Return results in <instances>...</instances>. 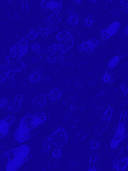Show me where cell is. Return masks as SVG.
Here are the masks:
<instances>
[{
    "instance_id": "obj_1",
    "label": "cell",
    "mask_w": 128,
    "mask_h": 171,
    "mask_svg": "<svg viewBox=\"0 0 128 171\" xmlns=\"http://www.w3.org/2000/svg\"><path fill=\"white\" fill-rule=\"evenodd\" d=\"M46 119V114L41 111H35L24 116L14 133L15 140L23 142L30 138L33 131L44 123Z\"/></svg>"
},
{
    "instance_id": "obj_2",
    "label": "cell",
    "mask_w": 128,
    "mask_h": 171,
    "mask_svg": "<svg viewBox=\"0 0 128 171\" xmlns=\"http://www.w3.org/2000/svg\"><path fill=\"white\" fill-rule=\"evenodd\" d=\"M30 152V148L27 145H21L14 149L7 150L4 156L9 158L6 170L15 171L18 170L27 160Z\"/></svg>"
},
{
    "instance_id": "obj_3",
    "label": "cell",
    "mask_w": 128,
    "mask_h": 171,
    "mask_svg": "<svg viewBox=\"0 0 128 171\" xmlns=\"http://www.w3.org/2000/svg\"><path fill=\"white\" fill-rule=\"evenodd\" d=\"M68 135L65 129L62 127H59L56 131L48 137L46 140L43 146V151L47 153L51 150L52 146L63 147L67 143Z\"/></svg>"
},
{
    "instance_id": "obj_4",
    "label": "cell",
    "mask_w": 128,
    "mask_h": 171,
    "mask_svg": "<svg viewBox=\"0 0 128 171\" xmlns=\"http://www.w3.org/2000/svg\"><path fill=\"white\" fill-rule=\"evenodd\" d=\"M29 38L28 36L23 37L19 42L15 44L10 50V55L12 58H21L27 53Z\"/></svg>"
},
{
    "instance_id": "obj_5",
    "label": "cell",
    "mask_w": 128,
    "mask_h": 171,
    "mask_svg": "<svg viewBox=\"0 0 128 171\" xmlns=\"http://www.w3.org/2000/svg\"><path fill=\"white\" fill-rule=\"evenodd\" d=\"M125 123H122V124H120L119 123L113 140L111 142V144H110V146H111L113 149H116L118 147V145H119L120 142L123 140L125 136Z\"/></svg>"
},
{
    "instance_id": "obj_6",
    "label": "cell",
    "mask_w": 128,
    "mask_h": 171,
    "mask_svg": "<svg viewBox=\"0 0 128 171\" xmlns=\"http://www.w3.org/2000/svg\"><path fill=\"white\" fill-rule=\"evenodd\" d=\"M120 26V23L118 22H114L108 27L105 28V29L102 30L101 31V34H102V37L103 39H109L111 36H113V35H115V33L118 31L119 29Z\"/></svg>"
},
{
    "instance_id": "obj_7",
    "label": "cell",
    "mask_w": 128,
    "mask_h": 171,
    "mask_svg": "<svg viewBox=\"0 0 128 171\" xmlns=\"http://www.w3.org/2000/svg\"><path fill=\"white\" fill-rule=\"evenodd\" d=\"M61 4H62V2L60 1H43L41 2L42 9H53V14L58 16L59 15L60 11H61Z\"/></svg>"
},
{
    "instance_id": "obj_8",
    "label": "cell",
    "mask_w": 128,
    "mask_h": 171,
    "mask_svg": "<svg viewBox=\"0 0 128 171\" xmlns=\"http://www.w3.org/2000/svg\"><path fill=\"white\" fill-rule=\"evenodd\" d=\"M14 121V117L12 115H9L5 119L1 120V122H0V133H1V137L6 136L9 133L11 125L12 124Z\"/></svg>"
},
{
    "instance_id": "obj_9",
    "label": "cell",
    "mask_w": 128,
    "mask_h": 171,
    "mask_svg": "<svg viewBox=\"0 0 128 171\" xmlns=\"http://www.w3.org/2000/svg\"><path fill=\"white\" fill-rule=\"evenodd\" d=\"M98 44V41L97 39H91V40L86 41V42L79 44L78 50L79 51H91L94 49L96 46Z\"/></svg>"
},
{
    "instance_id": "obj_10",
    "label": "cell",
    "mask_w": 128,
    "mask_h": 171,
    "mask_svg": "<svg viewBox=\"0 0 128 171\" xmlns=\"http://www.w3.org/2000/svg\"><path fill=\"white\" fill-rule=\"evenodd\" d=\"M22 101H23V96L21 95H17L13 101L10 103L8 109L11 111H17L21 108Z\"/></svg>"
},
{
    "instance_id": "obj_11",
    "label": "cell",
    "mask_w": 128,
    "mask_h": 171,
    "mask_svg": "<svg viewBox=\"0 0 128 171\" xmlns=\"http://www.w3.org/2000/svg\"><path fill=\"white\" fill-rule=\"evenodd\" d=\"M128 166V158H121L120 160H115L113 163V167L117 170H125Z\"/></svg>"
},
{
    "instance_id": "obj_12",
    "label": "cell",
    "mask_w": 128,
    "mask_h": 171,
    "mask_svg": "<svg viewBox=\"0 0 128 171\" xmlns=\"http://www.w3.org/2000/svg\"><path fill=\"white\" fill-rule=\"evenodd\" d=\"M31 104L37 108H42L46 105V101L44 95H39L31 100Z\"/></svg>"
},
{
    "instance_id": "obj_13",
    "label": "cell",
    "mask_w": 128,
    "mask_h": 171,
    "mask_svg": "<svg viewBox=\"0 0 128 171\" xmlns=\"http://www.w3.org/2000/svg\"><path fill=\"white\" fill-rule=\"evenodd\" d=\"M48 50L51 53L54 54L56 55V54H62L65 53V49L64 44H56V45H52L48 48Z\"/></svg>"
},
{
    "instance_id": "obj_14",
    "label": "cell",
    "mask_w": 128,
    "mask_h": 171,
    "mask_svg": "<svg viewBox=\"0 0 128 171\" xmlns=\"http://www.w3.org/2000/svg\"><path fill=\"white\" fill-rule=\"evenodd\" d=\"M43 31H44V28L42 27H35L33 28L32 29L30 30V31L28 34V37L29 38V39H36L39 35H42Z\"/></svg>"
},
{
    "instance_id": "obj_15",
    "label": "cell",
    "mask_w": 128,
    "mask_h": 171,
    "mask_svg": "<svg viewBox=\"0 0 128 171\" xmlns=\"http://www.w3.org/2000/svg\"><path fill=\"white\" fill-rule=\"evenodd\" d=\"M11 69L9 66H6V65H1V76H0V79H1V83H3L6 79L9 76V73H10Z\"/></svg>"
},
{
    "instance_id": "obj_16",
    "label": "cell",
    "mask_w": 128,
    "mask_h": 171,
    "mask_svg": "<svg viewBox=\"0 0 128 171\" xmlns=\"http://www.w3.org/2000/svg\"><path fill=\"white\" fill-rule=\"evenodd\" d=\"M73 36L69 32L67 31H62L58 33L56 36L57 40L58 41H68L69 39H72Z\"/></svg>"
},
{
    "instance_id": "obj_17",
    "label": "cell",
    "mask_w": 128,
    "mask_h": 171,
    "mask_svg": "<svg viewBox=\"0 0 128 171\" xmlns=\"http://www.w3.org/2000/svg\"><path fill=\"white\" fill-rule=\"evenodd\" d=\"M61 95H62L61 90L58 89V88H54L51 91L48 96H49V99L51 101H57L61 98Z\"/></svg>"
},
{
    "instance_id": "obj_18",
    "label": "cell",
    "mask_w": 128,
    "mask_h": 171,
    "mask_svg": "<svg viewBox=\"0 0 128 171\" xmlns=\"http://www.w3.org/2000/svg\"><path fill=\"white\" fill-rule=\"evenodd\" d=\"M24 68V63L20 62V61H17V62L12 64V66H11L10 69L13 72L17 73L21 71Z\"/></svg>"
},
{
    "instance_id": "obj_19",
    "label": "cell",
    "mask_w": 128,
    "mask_h": 171,
    "mask_svg": "<svg viewBox=\"0 0 128 171\" xmlns=\"http://www.w3.org/2000/svg\"><path fill=\"white\" fill-rule=\"evenodd\" d=\"M113 113V106H109L106 109V111H105V113L103 114V118L107 121H110V119L112 118Z\"/></svg>"
},
{
    "instance_id": "obj_20",
    "label": "cell",
    "mask_w": 128,
    "mask_h": 171,
    "mask_svg": "<svg viewBox=\"0 0 128 171\" xmlns=\"http://www.w3.org/2000/svg\"><path fill=\"white\" fill-rule=\"evenodd\" d=\"M56 30V26L55 25H49V26H46V28H44V31H43L42 36H45L48 35V34H51L53 31H55Z\"/></svg>"
},
{
    "instance_id": "obj_21",
    "label": "cell",
    "mask_w": 128,
    "mask_h": 171,
    "mask_svg": "<svg viewBox=\"0 0 128 171\" xmlns=\"http://www.w3.org/2000/svg\"><path fill=\"white\" fill-rule=\"evenodd\" d=\"M41 79V74L39 71H35V72L33 73L32 74L28 76V79L31 82L33 83H36V82L39 81Z\"/></svg>"
},
{
    "instance_id": "obj_22",
    "label": "cell",
    "mask_w": 128,
    "mask_h": 171,
    "mask_svg": "<svg viewBox=\"0 0 128 171\" xmlns=\"http://www.w3.org/2000/svg\"><path fill=\"white\" fill-rule=\"evenodd\" d=\"M79 22V18L76 14H71L68 17V23L71 25H77Z\"/></svg>"
},
{
    "instance_id": "obj_23",
    "label": "cell",
    "mask_w": 128,
    "mask_h": 171,
    "mask_svg": "<svg viewBox=\"0 0 128 171\" xmlns=\"http://www.w3.org/2000/svg\"><path fill=\"white\" fill-rule=\"evenodd\" d=\"M119 60H120L119 56H114L113 58H112L110 61H109L108 63L109 68H110V69H113V68H115V66H117V64H118V62H119Z\"/></svg>"
},
{
    "instance_id": "obj_24",
    "label": "cell",
    "mask_w": 128,
    "mask_h": 171,
    "mask_svg": "<svg viewBox=\"0 0 128 171\" xmlns=\"http://www.w3.org/2000/svg\"><path fill=\"white\" fill-rule=\"evenodd\" d=\"M60 21V17L56 14H53L48 19V22L51 24H53V25L58 24Z\"/></svg>"
},
{
    "instance_id": "obj_25",
    "label": "cell",
    "mask_w": 128,
    "mask_h": 171,
    "mask_svg": "<svg viewBox=\"0 0 128 171\" xmlns=\"http://www.w3.org/2000/svg\"><path fill=\"white\" fill-rule=\"evenodd\" d=\"M43 47H42V46L40 45V44H34V45L31 47V50L33 51L34 52H35V53H36L38 54H41L42 52L43 51Z\"/></svg>"
},
{
    "instance_id": "obj_26",
    "label": "cell",
    "mask_w": 128,
    "mask_h": 171,
    "mask_svg": "<svg viewBox=\"0 0 128 171\" xmlns=\"http://www.w3.org/2000/svg\"><path fill=\"white\" fill-rule=\"evenodd\" d=\"M127 111L126 110L122 111L120 113V121H119L120 124H122V123H125L126 118H127Z\"/></svg>"
},
{
    "instance_id": "obj_27",
    "label": "cell",
    "mask_w": 128,
    "mask_h": 171,
    "mask_svg": "<svg viewBox=\"0 0 128 171\" xmlns=\"http://www.w3.org/2000/svg\"><path fill=\"white\" fill-rule=\"evenodd\" d=\"M98 146H99V143L96 140H93L90 142V147H91V148L92 150L97 149V148H98Z\"/></svg>"
},
{
    "instance_id": "obj_28",
    "label": "cell",
    "mask_w": 128,
    "mask_h": 171,
    "mask_svg": "<svg viewBox=\"0 0 128 171\" xmlns=\"http://www.w3.org/2000/svg\"><path fill=\"white\" fill-rule=\"evenodd\" d=\"M96 161H97V156H92L90 158L89 160V167H92V166H94L95 163Z\"/></svg>"
},
{
    "instance_id": "obj_29",
    "label": "cell",
    "mask_w": 128,
    "mask_h": 171,
    "mask_svg": "<svg viewBox=\"0 0 128 171\" xmlns=\"http://www.w3.org/2000/svg\"><path fill=\"white\" fill-rule=\"evenodd\" d=\"M61 154V150L60 148H56V149L53 150V151L52 152V156H53L54 158H58L60 157Z\"/></svg>"
},
{
    "instance_id": "obj_30",
    "label": "cell",
    "mask_w": 128,
    "mask_h": 171,
    "mask_svg": "<svg viewBox=\"0 0 128 171\" xmlns=\"http://www.w3.org/2000/svg\"><path fill=\"white\" fill-rule=\"evenodd\" d=\"M57 59L56 55H51V56H47L46 61H48L49 63H54Z\"/></svg>"
},
{
    "instance_id": "obj_31",
    "label": "cell",
    "mask_w": 128,
    "mask_h": 171,
    "mask_svg": "<svg viewBox=\"0 0 128 171\" xmlns=\"http://www.w3.org/2000/svg\"><path fill=\"white\" fill-rule=\"evenodd\" d=\"M8 104V101L6 99H1V101H0V106L1 108H4L7 107Z\"/></svg>"
},
{
    "instance_id": "obj_32",
    "label": "cell",
    "mask_w": 128,
    "mask_h": 171,
    "mask_svg": "<svg viewBox=\"0 0 128 171\" xmlns=\"http://www.w3.org/2000/svg\"><path fill=\"white\" fill-rule=\"evenodd\" d=\"M85 25H87V26H91V25H92L93 23V20L92 17H90V16L87 17V18L85 19Z\"/></svg>"
},
{
    "instance_id": "obj_33",
    "label": "cell",
    "mask_w": 128,
    "mask_h": 171,
    "mask_svg": "<svg viewBox=\"0 0 128 171\" xmlns=\"http://www.w3.org/2000/svg\"><path fill=\"white\" fill-rule=\"evenodd\" d=\"M110 79H111V76H110V74H108V73H105V74H104V76H103L104 82L107 83V82L110 81Z\"/></svg>"
},
{
    "instance_id": "obj_34",
    "label": "cell",
    "mask_w": 128,
    "mask_h": 171,
    "mask_svg": "<svg viewBox=\"0 0 128 171\" xmlns=\"http://www.w3.org/2000/svg\"><path fill=\"white\" fill-rule=\"evenodd\" d=\"M42 54H38L36 56H34V57H33L32 61H34V62H36V61H39V60L42 59Z\"/></svg>"
},
{
    "instance_id": "obj_35",
    "label": "cell",
    "mask_w": 128,
    "mask_h": 171,
    "mask_svg": "<svg viewBox=\"0 0 128 171\" xmlns=\"http://www.w3.org/2000/svg\"><path fill=\"white\" fill-rule=\"evenodd\" d=\"M122 90L124 93L128 92V86L127 85H122Z\"/></svg>"
},
{
    "instance_id": "obj_36",
    "label": "cell",
    "mask_w": 128,
    "mask_h": 171,
    "mask_svg": "<svg viewBox=\"0 0 128 171\" xmlns=\"http://www.w3.org/2000/svg\"><path fill=\"white\" fill-rule=\"evenodd\" d=\"M22 7H23L24 10V11L27 10V9H28V3H27V1H24L23 4H22Z\"/></svg>"
},
{
    "instance_id": "obj_37",
    "label": "cell",
    "mask_w": 128,
    "mask_h": 171,
    "mask_svg": "<svg viewBox=\"0 0 128 171\" xmlns=\"http://www.w3.org/2000/svg\"><path fill=\"white\" fill-rule=\"evenodd\" d=\"M120 4L122 6H128V1H120Z\"/></svg>"
},
{
    "instance_id": "obj_38",
    "label": "cell",
    "mask_w": 128,
    "mask_h": 171,
    "mask_svg": "<svg viewBox=\"0 0 128 171\" xmlns=\"http://www.w3.org/2000/svg\"><path fill=\"white\" fill-rule=\"evenodd\" d=\"M88 170H96V168H95V166H92V167H89L88 169Z\"/></svg>"
},
{
    "instance_id": "obj_39",
    "label": "cell",
    "mask_w": 128,
    "mask_h": 171,
    "mask_svg": "<svg viewBox=\"0 0 128 171\" xmlns=\"http://www.w3.org/2000/svg\"><path fill=\"white\" fill-rule=\"evenodd\" d=\"M125 33L127 34H128V26L127 27V28H126V30H125Z\"/></svg>"
},
{
    "instance_id": "obj_40",
    "label": "cell",
    "mask_w": 128,
    "mask_h": 171,
    "mask_svg": "<svg viewBox=\"0 0 128 171\" xmlns=\"http://www.w3.org/2000/svg\"><path fill=\"white\" fill-rule=\"evenodd\" d=\"M127 150H128V145H127Z\"/></svg>"
}]
</instances>
